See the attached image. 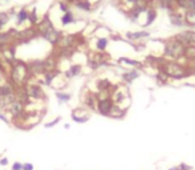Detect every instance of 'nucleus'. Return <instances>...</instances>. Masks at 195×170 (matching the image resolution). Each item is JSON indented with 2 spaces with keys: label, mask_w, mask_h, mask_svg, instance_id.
Returning a JSON list of instances; mask_svg holds the SVG:
<instances>
[{
  "label": "nucleus",
  "mask_w": 195,
  "mask_h": 170,
  "mask_svg": "<svg viewBox=\"0 0 195 170\" xmlns=\"http://www.w3.org/2000/svg\"><path fill=\"white\" fill-rule=\"evenodd\" d=\"M185 45L181 44L178 40L174 37L167 40L163 47V57L166 60H174V61H179L183 56H185Z\"/></svg>",
  "instance_id": "obj_1"
},
{
  "label": "nucleus",
  "mask_w": 195,
  "mask_h": 170,
  "mask_svg": "<svg viewBox=\"0 0 195 170\" xmlns=\"http://www.w3.org/2000/svg\"><path fill=\"white\" fill-rule=\"evenodd\" d=\"M113 106H114V101L111 100L110 96H101L97 101V109L96 110L103 117H110Z\"/></svg>",
  "instance_id": "obj_2"
},
{
  "label": "nucleus",
  "mask_w": 195,
  "mask_h": 170,
  "mask_svg": "<svg viewBox=\"0 0 195 170\" xmlns=\"http://www.w3.org/2000/svg\"><path fill=\"white\" fill-rule=\"evenodd\" d=\"M21 87L25 88V91L28 93V96L31 97V100L39 101V100H44L45 99V93H44L41 85L37 83H31L28 81L25 85H21Z\"/></svg>",
  "instance_id": "obj_3"
},
{
  "label": "nucleus",
  "mask_w": 195,
  "mask_h": 170,
  "mask_svg": "<svg viewBox=\"0 0 195 170\" xmlns=\"http://www.w3.org/2000/svg\"><path fill=\"white\" fill-rule=\"evenodd\" d=\"M175 40H178L181 44H183L185 47L195 45V31L193 29H185L182 32H179L174 36Z\"/></svg>",
  "instance_id": "obj_4"
},
{
  "label": "nucleus",
  "mask_w": 195,
  "mask_h": 170,
  "mask_svg": "<svg viewBox=\"0 0 195 170\" xmlns=\"http://www.w3.org/2000/svg\"><path fill=\"white\" fill-rule=\"evenodd\" d=\"M25 108L27 106L23 102H20L19 100H15L13 102L8 106L7 112H8V114H9V116L13 117V120H19L20 117L23 116V113L25 112Z\"/></svg>",
  "instance_id": "obj_5"
},
{
  "label": "nucleus",
  "mask_w": 195,
  "mask_h": 170,
  "mask_svg": "<svg viewBox=\"0 0 195 170\" xmlns=\"http://www.w3.org/2000/svg\"><path fill=\"white\" fill-rule=\"evenodd\" d=\"M27 64H28V69H29L32 76L44 75L47 72V67H45V61L44 60H32V61L27 63Z\"/></svg>",
  "instance_id": "obj_6"
},
{
  "label": "nucleus",
  "mask_w": 195,
  "mask_h": 170,
  "mask_svg": "<svg viewBox=\"0 0 195 170\" xmlns=\"http://www.w3.org/2000/svg\"><path fill=\"white\" fill-rule=\"evenodd\" d=\"M36 28H37V31L40 33V37H41V36L45 35L47 32L53 29L54 25H53V23H52V20L49 19V15H44V17L39 21V24L36 25Z\"/></svg>",
  "instance_id": "obj_7"
},
{
  "label": "nucleus",
  "mask_w": 195,
  "mask_h": 170,
  "mask_svg": "<svg viewBox=\"0 0 195 170\" xmlns=\"http://www.w3.org/2000/svg\"><path fill=\"white\" fill-rule=\"evenodd\" d=\"M77 43H78L77 35H62L57 48H76Z\"/></svg>",
  "instance_id": "obj_8"
},
{
  "label": "nucleus",
  "mask_w": 195,
  "mask_h": 170,
  "mask_svg": "<svg viewBox=\"0 0 195 170\" xmlns=\"http://www.w3.org/2000/svg\"><path fill=\"white\" fill-rule=\"evenodd\" d=\"M97 101H98V96L96 92H86L82 97V102L86 108L96 110L97 109Z\"/></svg>",
  "instance_id": "obj_9"
},
{
  "label": "nucleus",
  "mask_w": 195,
  "mask_h": 170,
  "mask_svg": "<svg viewBox=\"0 0 195 170\" xmlns=\"http://www.w3.org/2000/svg\"><path fill=\"white\" fill-rule=\"evenodd\" d=\"M155 3V6L161 10H165L167 12H173V11H178L175 0H153Z\"/></svg>",
  "instance_id": "obj_10"
},
{
  "label": "nucleus",
  "mask_w": 195,
  "mask_h": 170,
  "mask_svg": "<svg viewBox=\"0 0 195 170\" xmlns=\"http://www.w3.org/2000/svg\"><path fill=\"white\" fill-rule=\"evenodd\" d=\"M15 96H16V100H19L20 102H23L25 106H28V105L31 104V97L28 96V93L25 91V88L24 87H16L15 89Z\"/></svg>",
  "instance_id": "obj_11"
},
{
  "label": "nucleus",
  "mask_w": 195,
  "mask_h": 170,
  "mask_svg": "<svg viewBox=\"0 0 195 170\" xmlns=\"http://www.w3.org/2000/svg\"><path fill=\"white\" fill-rule=\"evenodd\" d=\"M170 15V23L173 24L174 27H186L185 24V17L179 11H173L169 12Z\"/></svg>",
  "instance_id": "obj_12"
},
{
  "label": "nucleus",
  "mask_w": 195,
  "mask_h": 170,
  "mask_svg": "<svg viewBox=\"0 0 195 170\" xmlns=\"http://www.w3.org/2000/svg\"><path fill=\"white\" fill-rule=\"evenodd\" d=\"M150 33L147 31H137V32H127L126 33V39L130 40V41H139L142 39L149 37Z\"/></svg>",
  "instance_id": "obj_13"
},
{
  "label": "nucleus",
  "mask_w": 195,
  "mask_h": 170,
  "mask_svg": "<svg viewBox=\"0 0 195 170\" xmlns=\"http://www.w3.org/2000/svg\"><path fill=\"white\" fill-rule=\"evenodd\" d=\"M121 77L123 80V83L126 84H131L134 80H137L139 77V71L138 69H130V71H126L121 75Z\"/></svg>",
  "instance_id": "obj_14"
},
{
  "label": "nucleus",
  "mask_w": 195,
  "mask_h": 170,
  "mask_svg": "<svg viewBox=\"0 0 195 170\" xmlns=\"http://www.w3.org/2000/svg\"><path fill=\"white\" fill-rule=\"evenodd\" d=\"M16 87L11 81L9 83H4L0 84V97H8L15 93Z\"/></svg>",
  "instance_id": "obj_15"
},
{
  "label": "nucleus",
  "mask_w": 195,
  "mask_h": 170,
  "mask_svg": "<svg viewBox=\"0 0 195 170\" xmlns=\"http://www.w3.org/2000/svg\"><path fill=\"white\" fill-rule=\"evenodd\" d=\"M111 97V100L114 101V104H117V105H121L123 102V100H126L127 99V93H123L121 91V88H119V85H118V88L115 89V91L110 95Z\"/></svg>",
  "instance_id": "obj_16"
},
{
  "label": "nucleus",
  "mask_w": 195,
  "mask_h": 170,
  "mask_svg": "<svg viewBox=\"0 0 195 170\" xmlns=\"http://www.w3.org/2000/svg\"><path fill=\"white\" fill-rule=\"evenodd\" d=\"M81 72H82L81 64H73V65H70L69 69H66L64 72V76H65L66 79H73L76 76H78Z\"/></svg>",
  "instance_id": "obj_17"
},
{
  "label": "nucleus",
  "mask_w": 195,
  "mask_h": 170,
  "mask_svg": "<svg viewBox=\"0 0 195 170\" xmlns=\"http://www.w3.org/2000/svg\"><path fill=\"white\" fill-rule=\"evenodd\" d=\"M60 75V72L57 69H51V71H47L43 75V84L45 85H52V83H53V80L57 77V76Z\"/></svg>",
  "instance_id": "obj_18"
},
{
  "label": "nucleus",
  "mask_w": 195,
  "mask_h": 170,
  "mask_svg": "<svg viewBox=\"0 0 195 170\" xmlns=\"http://www.w3.org/2000/svg\"><path fill=\"white\" fill-rule=\"evenodd\" d=\"M146 14H147V20H146V23L145 24H143V27H149V25H151V24H153L154 23V20L155 19H157V10H155V7L154 6H150L149 8H147V12H146Z\"/></svg>",
  "instance_id": "obj_19"
},
{
  "label": "nucleus",
  "mask_w": 195,
  "mask_h": 170,
  "mask_svg": "<svg viewBox=\"0 0 195 170\" xmlns=\"http://www.w3.org/2000/svg\"><path fill=\"white\" fill-rule=\"evenodd\" d=\"M183 17H185V24L187 28L195 27V11H185Z\"/></svg>",
  "instance_id": "obj_20"
},
{
  "label": "nucleus",
  "mask_w": 195,
  "mask_h": 170,
  "mask_svg": "<svg viewBox=\"0 0 195 170\" xmlns=\"http://www.w3.org/2000/svg\"><path fill=\"white\" fill-rule=\"evenodd\" d=\"M77 20L74 19V15H73V12L72 11H68L65 12V14H62L61 16V24H62V27H66V25H70V24H73L76 23Z\"/></svg>",
  "instance_id": "obj_21"
},
{
  "label": "nucleus",
  "mask_w": 195,
  "mask_h": 170,
  "mask_svg": "<svg viewBox=\"0 0 195 170\" xmlns=\"http://www.w3.org/2000/svg\"><path fill=\"white\" fill-rule=\"evenodd\" d=\"M28 16H29V11L27 10V8H21L17 14H16V23H17V25H21L28 20Z\"/></svg>",
  "instance_id": "obj_22"
},
{
  "label": "nucleus",
  "mask_w": 195,
  "mask_h": 170,
  "mask_svg": "<svg viewBox=\"0 0 195 170\" xmlns=\"http://www.w3.org/2000/svg\"><path fill=\"white\" fill-rule=\"evenodd\" d=\"M117 61L119 64H126V65H130V67H134V68H142L143 64L138 60H134V59H129V57H119Z\"/></svg>",
  "instance_id": "obj_23"
},
{
  "label": "nucleus",
  "mask_w": 195,
  "mask_h": 170,
  "mask_svg": "<svg viewBox=\"0 0 195 170\" xmlns=\"http://www.w3.org/2000/svg\"><path fill=\"white\" fill-rule=\"evenodd\" d=\"M169 80H170V77L167 76V73L165 71L158 69L157 75H155V81L158 83V85H166L167 83H169Z\"/></svg>",
  "instance_id": "obj_24"
},
{
  "label": "nucleus",
  "mask_w": 195,
  "mask_h": 170,
  "mask_svg": "<svg viewBox=\"0 0 195 170\" xmlns=\"http://www.w3.org/2000/svg\"><path fill=\"white\" fill-rule=\"evenodd\" d=\"M125 113H126V109H123L121 105L114 104L113 109H111V113H110V117H113V118H122L125 116Z\"/></svg>",
  "instance_id": "obj_25"
},
{
  "label": "nucleus",
  "mask_w": 195,
  "mask_h": 170,
  "mask_svg": "<svg viewBox=\"0 0 195 170\" xmlns=\"http://www.w3.org/2000/svg\"><path fill=\"white\" fill-rule=\"evenodd\" d=\"M74 7L80 11H84V12L92 11V3L89 2V0H77V3L74 4Z\"/></svg>",
  "instance_id": "obj_26"
},
{
  "label": "nucleus",
  "mask_w": 195,
  "mask_h": 170,
  "mask_svg": "<svg viewBox=\"0 0 195 170\" xmlns=\"http://www.w3.org/2000/svg\"><path fill=\"white\" fill-rule=\"evenodd\" d=\"M107 44H109V39L107 37H98L96 40V48L98 52H105Z\"/></svg>",
  "instance_id": "obj_27"
},
{
  "label": "nucleus",
  "mask_w": 195,
  "mask_h": 170,
  "mask_svg": "<svg viewBox=\"0 0 195 170\" xmlns=\"http://www.w3.org/2000/svg\"><path fill=\"white\" fill-rule=\"evenodd\" d=\"M183 59L186 61H191V60H195V45H190L185 48V56Z\"/></svg>",
  "instance_id": "obj_28"
},
{
  "label": "nucleus",
  "mask_w": 195,
  "mask_h": 170,
  "mask_svg": "<svg viewBox=\"0 0 195 170\" xmlns=\"http://www.w3.org/2000/svg\"><path fill=\"white\" fill-rule=\"evenodd\" d=\"M28 21L31 23V25L32 27H36L39 24V21H40V19H39V16H37V10L33 7L32 8V11L29 12V16H28Z\"/></svg>",
  "instance_id": "obj_29"
},
{
  "label": "nucleus",
  "mask_w": 195,
  "mask_h": 170,
  "mask_svg": "<svg viewBox=\"0 0 195 170\" xmlns=\"http://www.w3.org/2000/svg\"><path fill=\"white\" fill-rule=\"evenodd\" d=\"M56 99L58 100L60 104L68 102V101L72 99V95L70 93H66V92H56Z\"/></svg>",
  "instance_id": "obj_30"
},
{
  "label": "nucleus",
  "mask_w": 195,
  "mask_h": 170,
  "mask_svg": "<svg viewBox=\"0 0 195 170\" xmlns=\"http://www.w3.org/2000/svg\"><path fill=\"white\" fill-rule=\"evenodd\" d=\"M9 20H11V16L8 15V12H0V31L9 23Z\"/></svg>",
  "instance_id": "obj_31"
},
{
  "label": "nucleus",
  "mask_w": 195,
  "mask_h": 170,
  "mask_svg": "<svg viewBox=\"0 0 195 170\" xmlns=\"http://www.w3.org/2000/svg\"><path fill=\"white\" fill-rule=\"evenodd\" d=\"M58 7H60V10H61L64 14H65V12H68V11H70V10H69V4H68L65 0H61V2L58 3Z\"/></svg>",
  "instance_id": "obj_32"
},
{
  "label": "nucleus",
  "mask_w": 195,
  "mask_h": 170,
  "mask_svg": "<svg viewBox=\"0 0 195 170\" xmlns=\"http://www.w3.org/2000/svg\"><path fill=\"white\" fill-rule=\"evenodd\" d=\"M60 120H61L60 117H58V118H54L53 121H51V122H47L45 125H44V126H45V128H52V126H54L56 124H58V122H60Z\"/></svg>",
  "instance_id": "obj_33"
},
{
  "label": "nucleus",
  "mask_w": 195,
  "mask_h": 170,
  "mask_svg": "<svg viewBox=\"0 0 195 170\" xmlns=\"http://www.w3.org/2000/svg\"><path fill=\"white\" fill-rule=\"evenodd\" d=\"M12 170H23V164L21 162H15L12 165Z\"/></svg>",
  "instance_id": "obj_34"
},
{
  "label": "nucleus",
  "mask_w": 195,
  "mask_h": 170,
  "mask_svg": "<svg viewBox=\"0 0 195 170\" xmlns=\"http://www.w3.org/2000/svg\"><path fill=\"white\" fill-rule=\"evenodd\" d=\"M23 170H33V165L27 162V164H23Z\"/></svg>",
  "instance_id": "obj_35"
},
{
  "label": "nucleus",
  "mask_w": 195,
  "mask_h": 170,
  "mask_svg": "<svg viewBox=\"0 0 195 170\" xmlns=\"http://www.w3.org/2000/svg\"><path fill=\"white\" fill-rule=\"evenodd\" d=\"M0 120H3V121H4V122L9 124V120H8V118H7V117H6V114H4V113H2V112H0Z\"/></svg>",
  "instance_id": "obj_36"
},
{
  "label": "nucleus",
  "mask_w": 195,
  "mask_h": 170,
  "mask_svg": "<svg viewBox=\"0 0 195 170\" xmlns=\"http://www.w3.org/2000/svg\"><path fill=\"white\" fill-rule=\"evenodd\" d=\"M179 168H181V170H191V166H189V165H186V164H181Z\"/></svg>",
  "instance_id": "obj_37"
},
{
  "label": "nucleus",
  "mask_w": 195,
  "mask_h": 170,
  "mask_svg": "<svg viewBox=\"0 0 195 170\" xmlns=\"http://www.w3.org/2000/svg\"><path fill=\"white\" fill-rule=\"evenodd\" d=\"M0 165H3V166L8 165V158H2V160H0Z\"/></svg>",
  "instance_id": "obj_38"
},
{
  "label": "nucleus",
  "mask_w": 195,
  "mask_h": 170,
  "mask_svg": "<svg viewBox=\"0 0 195 170\" xmlns=\"http://www.w3.org/2000/svg\"><path fill=\"white\" fill-rule=\"evenodd\" d=\"M65 2L68 4H76V3H77V0H65Z\"/></svg>",
  "instance_id": "obj_39"
},
{
  "label": "nucleus",
  "mask_w": 195,
  "mask_h": 170,
  "mask_svg": "<svg viewBox=\"0 0 195 170\" xmlns=\"http://www.w3.org/2000/svg\"><path fill=\"white\" fill-rule=\"evenodd\" d=\"M169 170H181V168H179V166H174V168H170Z\"/></svg>",
  "instance_id": "obj_40"
}]
</instances>
